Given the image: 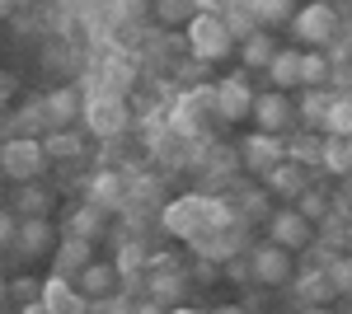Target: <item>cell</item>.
<instances>
[{"label": "cell", "mask_w": 352, "mask_h": 314, "mask_svg": "<svg viewBox=\"0 0 352 314\" xmlns=\"http://www.w3.org/2000/svg\"><path fill=\"white\" fill-rule=\"evenodd\" d=\"M287 155L296 159V164H305V159H320V141H315V136H300L296 146H287Z\"/></svg>", "instance_id": "cell-30"}, {"label": "cell", "mask_w": 352, "mask_h": 314, "mask_svg": "<svg viewBox=\"0 0 352 314\" xmlns=\"http://www.w3.org/2000/svg\"><path fill=\"white\" fill-rule=\"evenodd\" d=\"M192 5H197V10H207V14H221L230 0H192Z\"/></svg>", "instance_id": "cell-38"}, {"label": "cell", "mask_w": 352, "mask_h": 314, "mask_svg": "<svg viewBox=\"0 0 352 314\" xmlns=\"http://www.w3.org/2000/svg\"><path fill=\"white\" fill-rule=\"evenodd\" d=\"M212 211H217V207H207V202H197V197H192V202H174V207L164 211V230H169V235L197 239V235H202V225H207L202 216H212Z\"/></svg>", "instance_id": "cell-10"}, {"label": "cell", "mask_w": 352, "mask_h": 314, "mask_svg": "<svg viewBox=\"0 0 352 314\" xmlns=\"http://www.w3.org/2000/svg\"><path fill=\"white\" fill-rule=\"evenodd\" d=\"M329 104H333V94H329L324 85H305V94H300V117L305 122H324V113H329Z\"/></svg>", "instance_id": "cell-23"}, {"label": "cell", "mask_w": 352, "mask_h": 314, "mask_svg": "<svg viewBox=\"0 0 352 314\" xmlns=\"http://www.w3.org/2000/svg\"><path fill=\"white\" fill-rule=\"evenodd\" d=\"M76 108H80V94H76V89H56V94L43 99V113L52 117L56 127H66V122L76 117Z\"/></svg>", "instance_id": "cell-22"}, {"label": "cell", "mask_w": 352, "mask_h": 314, "mask_svg": "<svg viewBox=\"0 0 352 314\" xmlns=\"http://www.w3.org/2000/svg\"><path fill=\"white\" fill-rule=\"evenodd\" d=\"M0 169H5L10 179L28 183V179H38V174L47 169V146L33 141V136H14V141L0 146Z\"/></svg>", "instance_id": "cell-2"}, {"label": "cell", "mask_w": 352, "mask_h": 314, "mask_svg": "<svg viewBox=\"0 0 352 314\" xmlns=\"http://www.w3.org/2000/svg\"><path fill=\"white\" fill-rule=\"evenodd\" d=\"M155 291H160L164 300H179V291H184V282H179V277H160V282H155Z\"/></svg>", "instance_id": "cell-35"}, {"label": "cell", "mask_w": 352, "mask_h": 314, "mask_svg": "<svg viewBox=\"0 0 352 314\" xmlns=\"http://www.w3.org/2000/svg\"><path fill=\"white\" fill-rule=\"evenodd\" d=\"M249 10H254V19L263 28H272V24H287L292 14H296V0H244Z\"/></svg>", "instance_id": "cell-21"}, {"label": "cell", "mask_w": 352, "mask_h": 314, "mask_svg": "<svg viewBox=\"0 0 352 314\" xmlns=\"http://www.w3.org/2000/svg\"><path fill=\"white\" fill-rule=\"evenodd\" d=\"M263 183H268L277 197H300V192H305V169H300L292 155H282L268 174H263Z\"/></svg>", "instance_id": "cell-13"}, {"label": "cell", "mask_w": 352, "mask_h": 314, "mask_svg": "<svg viewBox=\"0 0 352 314\" xmlns=\"http://www.w3.org/2000/svg\"><path fill=\"white\" fill-rule=\"evenodd\" d=\"M10 291H14V295H24V300H28V295H38L43 287H38L33 277H19V282H10Z\"/></svg>", "instance_id": "cell-37"}, {"label": "cell", "mask_w": 352, "mask_h": 314, "mask_svg": "<svg viewBox=\"0 0 352 314\" xmlns=\"http://www.w3.org/2000/svg\"><path fill=\"white\" fill-rule=\"evenodd\" d=\"M85 122L94 127V136H118V131H127V122H132L127 99H122V94H94V99L85 104Z\"/></svg>", "instance_id": "cell-4"}, {"label": "cell", "mask_w": 352, "mask_h": 314, "mask_svg": "<svg viewBox=\"0 0 352 314\" xmlns=\"http://www.w3.org/2000/svg\"><path fill=\"white\" fill-rule=\"evenodd\" d=\"M118 5H122L127 14H136V10H141V0H118Z\"/></svg>", "instance_id": "cell-39"}, {"label": "cell", "mask_w": 352, "mask_h": 314, "mask_svg": "<svg viewBox=\"0 0 352 314\" xmlns=\"http://www.w3.org/2000/svg\"><path fill=\"white\" fill-rule=\"evenodd\" d=\"M324 211H329L324 197H315V192H300V216H305V221H320Z\"/></svg>", "instance_id": "cell-31"}, {"label": "cell", "mask_w": 352, "mask_h": 314, "mask_svg": "<svg viewBox=\"0 0 352 314\" xmlns=\"http://www.w3.org/2000/svg\"><path fill=\"white\" fill-rule=\"evenodd\" d=\"M5 291H10V282H5V277H0V295H5Z\"/></svg>", "instance_id": "cell-41"}, {"label": "cell", "mask_w": 352, "mask_h": 314, "mask_svg": "<svg viewBox=\"0 0 352 314\" xmlns=\"http://www.w3.org/2000/svg\"><path fill=\"white\" fill-rule=\"evenodd\" d=\"M324 80H329V56L320 47L300 52V85H324Z\"/></svg>", "instance_id": "cell-25"}, {"label": "cell", "mask_w": 352, "mask_h": 314, "mask_svg": "<svg viewBox=\"0 0 352 314\" xmlns=\"http://www.w3.org/2000/svg\"><path fill=\"white\" fill-rule=\"evenodd\" d=\"M254 122H258V131H287L292 127V117H296V108H292V99L282 94V89H268V94H254Z\"/></svg>", "instance_id": "cell-7"}, {"label": "cell", "mask_w": 352, "mask_h": 314, "mask_svg": "<svg viewBox=\"0 0 352 314\" xmlns=\"http://www.w3.org/2000/svg\"><path fill=\"white\" fill-rule=\"evenodd\" d=\"M76 287L85 291V295H104V291H113L118 287V262H85L80 267V282H76Z\"/></svg>", "instance_id": "cell-16"}, {"label": "cell", "mask_w": 352, "mask_h": 314, "mask_svg": "<svg viewBox=\"0 0 352 314\" xmlns=\"http://www.w3.org/2000/svg\"><path fill=\"white\" fill-rule=\"evenodd\" d=\"M184 14H188L184 0H160V19H184Z\"/></svg>", "instance_id": "cell-36"}, {"label": "cell", "mask_w": 352, "mask_h": 314, "mask_svg": "<svg viewBox=\"0 0 352 314\" xmlns=\"http://www.w3.org/2000/svg\"><path fill=\"white\" fill-rule=\"evenodd\" d=\"M14 249H19V254H28V258L52 254V249H56L52 221H43V216H24V221H19V230H14Z\"/></svg>", "instance_id": "cell-9"}, {"label": "cell", "mask_w": 352, "mask_h": 314, "mask_svg": "<svg viewBox=\"0 0 352 314\" xmlns=\"http://www.w3.org/2000/svg\"><path fill=\"white\" fill-rule=\"evenodd\" d=\"M249 108H254V94H249V85H244L240 76L226 80V85H217V113L226 117V122H240V117H249Z\"/></svg>", "instance_id": "cell-12"}, {"label": "cell", "mask_w": 352, "mask_h": 314, "mask_svg": "<svg viewBox=\"0 0 352 314\" xmlns=\"http://www.w3.org/2000/svg\"><path fill=\"white\" fill-rule=\"evenodd\" d=\"M300 295H305L310 305H324V300H333L338 291H333V282H329V272H315V277L300 282Z\"/></svg>", "instance_id": "cell-26"}, {"label": "cell", "mask_w": 352, "mask_h": 314, "mask_svg": "<svg viewBox=\"0 0 352 314\" xmlns=\"http://www.w3.org/2000/svg\"><path fill=\"white\" fill-rule=\"evenodd\" d=\"M324 272H329V282H333L338 295H352V258H333Z\"/></svg>", "instance_id": "cell-27"}, {"label": "cell", "mask_w": 352, "mask_h": 314, "mask_svg": "<svg viewBox=\"0 0 352 314\" xmlns=\"http://www.w3.org/2000/svg\"><path fill=\"white\" fill-rule=\"evenodd\" d=\"M235 47V38L226 33V19L221 14H207V10H197L188 19V52L197 61H226Z\"/></svg>", "instance_id": "cell-1"}, {"label": "cell", "mask_w": 352, "mask_h": 314, "mask_svg": "<svg viewBox=\"0 0 352 314\" xmlns=\"http://www.w3.org/2000/svg\"><path fill=\"white\" fill-rule=\"evenodd\" d=\"M320 127H324L329 136H348V131H352V94H343V99L329 104V113H324Z\"/></svg>", "instance_id": "cell-24"}, {"label": "cell", "mask_w": 352, "mask_h": 314, "mask_svg": "<svg viewBox=\"0 0 352 314\" xmlns=\"http://www.w3.org/2000/svg\"><path fill=\"white\" fill-rule=\"evenodd\" d=\"M249 277L263 282V287L292 282V249H282L277 239H272V244H258V249L249 254Z\"/></svg>", "instance_id": "cell-5"}, {"label": "cell", "mask_w": 352, "mask_h": 314, "mask_svg": "<svg viewBox=\"0 0 352 314\" xmlns=\"http://www.w3.org/2000/svg\"><path fill=\"white\" fill-rule=\"evenodd\" d=\"M320 164H324L329 174H352L348 136H329V141H320Z\"/></svg>", "instance_id": "cell-20"}, {"label": "cell", "mask_w": 352, "mask_h": 314, "mask_svg": "<svg viewBox=\"0 0 352 314\" xmlns=\"http://www.w3.org/2000/svg\"><path fill=\"white\" fill-rule=\"evenodd\" d=\"M240 52H244V66H249V71H268L277 43H272V33H263V28H258V33H249V38L240 43Z\"/></svg>", "instance_id": "cell-18"}, {"label": "cell", "mask_w": 352, "mask_h": 314, "mask_svg": "<svg viewBox=\"0 0 352 314\" xmlns=\"http://www.w3.org/2000/svg\"><path fill=\"white\" fill-rule=\"evenodd\" d=\"M272 239L296 254V249H305V244L315 239V230H310V221H305L300 211H277V216H272Z\"/></svg>", "instance_id": "cell-11"}, {"label": "cell", "mask_w": 352, "mask_h": 314, "mask_svg": "<svg viewBox=\"0 0 352 314\" xmlns=\"http://www.w3.org/2000/svg\"><path fill=\"white\" fill-rule=\"evenodd\" d=\"M14 230H19V216L14 211H0V249L14 244Z\"/></svg>", "instance_id": "cell-33"}, {"label": "cell", "mask_w": 352, "mask_h": 314, "mask_svg": "<svg viewBox=\"0 0 352 314\" xmlns=\"http://www.w3.org/2000/svg\"><path fill=\"white\" fill-rule=\"evenodd\" d=\"M43 207H47V197H43V192H33V188L19 192V211H24V216H43Z\"/></svg>", "instance_id": "cell-32"}, {"label": "cell", "mask_w": 352, "mask_h": 314, "mask_svg": "<svg viewBox=\"0 0 352 314\" xmlns=\"http://www.w3.org/2000/svg\"><path fill=\"white\" fill-rule=\"evenodd\" d=\"M10 5H14V0H0V14H10Z\"/></svg>", "instance_id": "cell-40"}, {"label": "cell", "mask_w": 352, "mask_h": 314, "mask_svg": "<svg viewBox=\"0 0 352 314\" xmlns=\"http://www.w3.org/2000/svg\"><path fill=\"white\" fill-rule=\"evenodd\" d=\"M104 230V207L99 202H85V207L71 211V221H66V235H85V239H94Z\"/></svg>", "instance_id": "cell-19"}, {"label": "cell", "mask_w": 352, "mask_h": 314, "mask_svg": "<svg viewBox=\"0 0 352 314\" xmlns=\"http://www.w3.org/2000/svg\"><path fill=\"white\" fill-rule=\"evenodd\" d=\"M268 76L277 89H296L300 85V47H277L268 61Z\"/></svg>", "instance_id": "cell-14"}, {"label": "cell", "mask_w": 352, "mask_h": 314, "mask_svg": "<svg viewBox=\"0 0 352 314\" xmlns=\"http://www.w3.org/2000/svg\"><path fill=\"white\" fill-rule=\"evenodd\" d=\"M43 146H47V155H52V159H71V155H80V141H76V136H66V131H52V136H47Z\"/></svg>", "instance_id": "cell-28"}, {"label": "cell", "mask_w": 352, "mask_h": 314, "mask_svg": "<svg viewBox=\"0 0 352 314\" xmlns=\"http://www.w3.org/2000/svg\"><path fill=\"white\" fill-rule=\"evenodd\" d=\"M132 267H141V249L127 244V249H122V258H118V272H132Z\"/></svg>", "instance_id": "cell-34"}, {"label": "cell", "mask_w": 352, "mask_h": 314, "mask_svg": "<svg viewBox=\"0 0 352 314\" xmlns=\"http://www.w3.org/2000/svg\"><path fill=\"white\" fill-rule=\"evenodd\" d=\"M221 19H226V33H230L235 43H244L249 33H258V28H263L258 19H254V10H249L244 0H230V5L221 10Z\"/></svg>", "instance_id": "cell-17"}, {"label": "cell", "mask_w": 352, "mask_h": 314, "mask_svg": "<svg viewBox=\"0 0 352 314\" xmlns=\"http://www.w3.org/2000/svg\"><path fill=\"white\" fill-rule=\"evenodd\" d=\"M348 150H352V131H348Z\"/></svg>", "instance_id": "cell-42"}, {"label": "cell", "mask_w": 352, "mask_h": 314, "mask_svg": "<svg viewBox=\"0 0 352 314\" xmlns=\"http://www.w3.org/2000/svg\"><path fill=\"white\" fill-rule=\"evenodd\" d=\"M38 305H43L47 314H85V310H89L85 291L76 287L71 277H61V272L43 282V291H38Z\"/></svg>", "instance_id": "cell-6"}, {"label": "cell", "mask_w": 352, "mask_h": 314, "mask_svg": "<svg viewBox=\"0 0 352 314\" xmlns=\"http://www.w3.org/2000/svg\"><path fill=\"white\" fill-rule=\"evenodd\" d=\"M292 28H296V43L305 47H324L338 38V14L329 5H305L300 14H292Z\"/></svg>", "instance_id": "cell-3"}, {"label": "cell", "mask_w": 352, "mask_h": 314, "mask_svg": "<svg viewBox=\"0 0 352 314\" xmlns=\"http://www.w3.org/2000/svg\"><path fill=\"white\" fill-rule=\"evenodd\" d=\"M56 267H61V272H71V267H76V272H80L85 262L94 258V239H85V235H66V239H56Z\"/></svg>", "instance_id": "cell-15"}, {"label": "cell", "mask_w": 352, "mask_h": 314, "mask_svg": "<svg viewBox=\"0 0 352 314\" xmlns=\"http://www.w3.org/2000/svg\"><path fill=\"white\" fill-rule=\"evenodd\" d=\"M282 155H287V146L277 141V131H254V136L240 146V159H244L249 174H268Z\"/></svg>", "instance_id": "cell-8"}, {"label": "cell", "mask_w": 352, "mask_h": 314, "mask_svg": "<svg viewBox=\"0 0 352 314\" xmlns=\"http://www.w3.org/2000/svg\"><path fill=\"white\" fill-rule=\"evenodd\" d=\"M118 192H122V188H118V174H99V179H94V197H89V202H99V207H104V202H118Z\"/></svg>", "instance_id": "cell-29"}]
</instances>
